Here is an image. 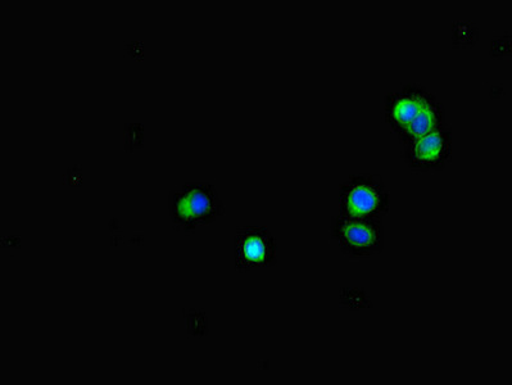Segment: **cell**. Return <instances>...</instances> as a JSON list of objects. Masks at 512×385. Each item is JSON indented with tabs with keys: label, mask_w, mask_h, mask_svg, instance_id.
Returning a JSON list of instances; mask_svg holds the SVG:
<instances>
[{
	"label": "cell",
	"mask_w": 512,
	"mask_h": 385,
	"mask_svg": "<svg viewBox=\"0 0 512 385\" xmlns=\"http://www.w3.org/2000/svg\"><path fill=\"white\" fill-rule=\"evenodd\" d=\"M169 211L174 229L185 234L225 215L224 203L211 184H187L172 190Z\"/></svg>",
	"instance_id": "obj_1"
},
{
	"label": "cell",
	"mask_w": 512,
	"mask_h": 385,
	"mask_svg": "<svg viewBox=\"0 0 512 385\" xmlns=\"http://www.w3.org/2000/svg\"><path fill=\"white\" fill-rule=\"evenodd\" d=\"M389 210L391 193L380 175H352L339 189L338 215L383 220Z\"/></svg>",
	"instance_id": "obj_2"
},
{
	"label": "cell",
	"mask_w": 512,
	"mask_h": 385,
	"mask_svg": "<svg viewBox=\"0 0 512 385\" xmlns=\"http://www.w3.org/2000/svg\"><path fill=\"white\" fill-rule=\"evenodd\" d=\"M330 237L344 256L351 260H364L383 252V220L335 215L330 225Z\"/></svg>",
	"instance_id": "obj_3"
},
{
	"label": "cell",
	"mask_w": 512,
	"mask_h": 385,
	"mask_svg": "<svg viewBox=\"0 0 512 385\" xmlns=\"http://www.w3.org/2000/svg\"><path fill=\"white\" fill-rule=\"evenodd\" d=\"M278 246L265 226H243L234 237V265L239 273L273 266Z\"/></svg>",
	"instance_id": "obj_4"
},
{
	"label": "cell",
	"mask_w": 512,
	"mask_h": 385,
	"mask_svg": "<svg viewBox=\"0 0 512 385\" xmlns=\"http://www.w3.org/2000/svg\"><path fill=\"white\" fill-rule=\"evenodd\" d=\"M452 130L444 128L403 147V158L411 170L441 171L452 157Z\"/></svg>",
	"instance_id": "obj_5"
},
{
	"label": "cell",
	"mask_w": 512,
	"mask_h": 385,
	"mask_svg": "<svg viewBox=\"0 0 512 385\" xmlns=\"http://www.w3.org/2000/svg\"><path fill=\"white\" fill-rule=\"evenodd\" d=\"M436 98V95L430 93L425 86H402L400 90L389 93L384 98V120L392 133L398 135Z\"/></svg>",
	"instance_id": "obj_6"
},
{
	"label": "cell",
	"mask_w": 512,
	"mask_h": 385,
	"mask_svg": "<svg viewBox=\"0 0 512 385\" xmlns=\"http://www.w3.org/2000/svg\"><path fill=\"white\" fill-rule=\"evenodd\" d=\"M444 128H447L446 108L436 98L411 121L407 128L397 135V138L402 146L405 147L407 144L414 143L415 140L427 137V135L436 133V131Z\"/></svg>",
	"instance_id": "obj_7"
},
{
	"label": "cell",
	"mask_w": 512,
	"mask_h": 385,
	"mask_svg": "<svg viewBox=\"0 0 512 385\" xmlns=\"http://www.w3.org/2000/svg\"><path fill=\"white\" fill-rule=\"evenodd\" d=\"M478 38L477 26L470 22L459 21L453 25L452 42L456 47H473L478 42Z\"/></svg>",
	"instance_id": "obj_8"
},
{
	"label": "cell",
	"mask_w": 512,
	"mask_h": 385,
	"mask_svg": "<svg viewBox=\"0 0 512 385\" xmlns=\"http://www.w3.org/2000/svg\"><path fill=\"white\" fill-rule=\"evenodd\" d=\"M339 302L343 307L351 308V310H360V308L373 307L370 298L367 297L364 289L344 288L342 289Z\"/></svg>",
	"instance_id": "obj_9"
},
{
	"label": "cell",
	"mask_w": 512,
	"mask_h": 385,
	"mask_svg": "<svg viewBox=\"0 0 512 385\" xmlns=\"http://www.w3.org/2000/svg\"><path fill=\"white\" fill-rule=\"evenodd\" d=\"M511 53V39L510 35L501 36V38L493 39L491 42V56L498 58L509 57Z\"/></svg>",
	"instance_id": "obj_10"
}]
</instances>
